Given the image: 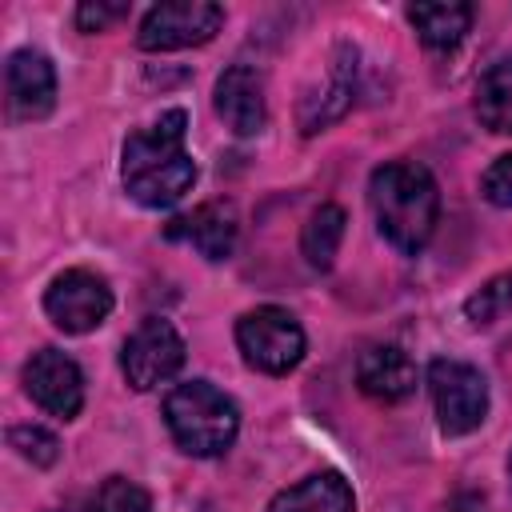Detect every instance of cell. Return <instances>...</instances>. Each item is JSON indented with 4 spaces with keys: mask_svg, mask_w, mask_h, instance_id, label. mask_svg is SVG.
<instances>
[{
    "mask_svg": "<svg viewBox=\"0 0 512 512\" xmlns=\"http://www.w3.org/2000/svg\"><path fill=\"white\" fill-rule=\"evenodd\" d=\"M184 132H188V112L168 108L156 124H148L124 140L120 176L136 204L172 208L176 200H184V192L196 180V160L184 148Z\"/></svg>",
    "mask_w": 512,
    "mask_h": 512,
    "instance_id": "6da1fadb",
    "label": "cell"
},
{
    "mask_svg": "<svg viewBox=\"0 0 512 512\" xmlns=\"http://www.w3.org/2000/svg\"><path fill=\"white\" fill-rule=\"evenodd\" d=\"M368 200L392 248L412 256L432 240L436 216H440V188L424 164H412V160L380 164L368 180Z\"/></svg>",
    "mask_w": 512,
    "mask_h": 512,
    "instance_id": "7a4b0ae2",
    "label": "cell"
},
{
    "mask_svg": "<svg viewBox=\"0 0 512 512\" xmlns=\"http://www.w3.org/2000/svg\"><path fill=\"white\" fill-rule=\"evenodd\" d=\"M164 424L188 456H224L240 432V412L216 384L188 380L164 396Z\"/></svg>",
    "mask_w": 512,
    "mask_h": 512,
    "instance_id": "3957f363",
    "label": "cell"
},
{
    "mask_svg": "<svg viewBox=\"0 0 512 512\" xmlns=\"http://www.w3.org/2000/svg\"><path fill=\"white\" fill-rule=\"evenodd\" d=\"M236 344L244 364L268 376H284L304 360V328L280 304H260L236 320Z\"/></svg>",
    "mask_w": 512,
    "mask_h": 512,
    "instance_id": "277c9868",
    "label": "cell"
},
{
    "mask_svg": "<svg viewBox=\"0 0 512 512\" xmlns=\"http://www.w3.org/2000/svg\"><path fill=\"white\" fill-rule=\"evenodd\" d=\"M428 388L436 404V420L448 436L476 432L488 416V380L480 368L464 360H432L428 364Z\"/></svg>",
    "mask_w": 512,
    "mask_h": 512,
    "instance_id": "5b68a950",
    "label": "cell"
},
{
    "mask_svg": "<svg viewBox=\"0 0 512 512\" xmlns=\"http://www.w3.org/2000/svg\"><path fill=\"white\" fill-rule=\"evenodd\" d=\"M224 24V8L208 0H168L144 12L136 44L144 52H176L192 44H208Z\"/></svg>",
    "mask_w": 512,
    "mask_h": 512,
    "instance_id": "8992f818",
    "label": "cell"
},
{
    "mask_svg": "<svg viewBox=\"0 0 512 512\" xmlns=\"http://www.w3.org/2000/svg\"><path fill=\"white\" fill-rule=\"evenodd\" d=\"M44 312H48V320L60 332L84 336V332H92V328H100L108 320V312H112V288L92 268H68V272H60L48 284Z\"/></svg>",
    "mask_w": 512,
    "mask_h": 512,
    "instance_id": "52a82bcc",
    "label": "cell"
},
{
    "mask_svg": "<svg viewBox=\"0 0 512 512\" xmlns=\"http://www.w3.org/2000/svg\"><path fill=\"white\" fill-rule=\"evenodd\" d=\"M180 364H184V340L160 316L140 320L136 332L120 348V372L136 392H152L156 384L172 380L180 372Z\"/></svg>",
    "mask_w": 512,
    "mask_h": 512,
    "instance_id": "ba28073f",
    "label": "cell"
},
{
    "mask_svg": "<svg viewBox=\"0 0 512 512\" xmlns=\"http://www.w3.org/2000/svg\"><path fill=\"white\" fill-rule=\"evenodd\" d=\"M24 392L52 416L72 420L84 408V372L60 348H40L24 364Z\"/></svg>",
    "mask_w": 512,
    "mask_h": 512,
    "instance_id": "9c48e42d",
    "label": "cell"
},
{
    "mask_svg": "<svg viewBox=\"0 0 512 512\" xmlns=\"http://www.w3.org/2000/svg\"><path fill=\"white\" fill-rule=\"evenodd\" d=\"M4 84H8V108L16 120H44L56 108V68L36 48H20L8 56Z\"/></svg>",
    "mask_w": 512,
    "mask_h": 512,
    "instance_id": "30bf717a",
    "label": "cell"
},
{
    "mask_svg": "<svg viewBox=\"0 0 512 512\" xmlns=\"http://www.w3.org/2000/svg\"><path fill=\"white\" fill-rule=\"evenodd\" d=\"M216 116L236 132V136H252L264 128L268 108H264V80L256 68L248 64H232L224 68V76L216 80Z\"/></svg>",
    "mask_w": 512,
    "mask_h": 512,
    "instance_id": "8fae6325",
    "label": "cell"
},
{
    "mask_svg": "<svg viewBox=\"0 0 512 512\" xmlns=\"http://www.w3.org/2000/svg\"><path fill=\"white\" fill-rule=\"evenodd\" d=\"M164 236L192 244L204 260H228L236 248V208L228 200H208L188 216H176L164 228Z\"/></svg>",
    "mask_w": 512,
    "mask_h": 512,
    "instance_id": "7c38bea8",
    "label": "cell"
},
{
    "mask_svg": "<svg viewBox=\"0 0 512 512\" xmlns=\"http://www.w3.org/2000/svg\"><path fill=\"white\" fill-rule=\"evenodd\" d=\"M356 384H360L364 396L396 404V400L416 392V364L396 344H372L356 360Z\"/></svg>",
    "mask_w": 512,
    "mask_h": 512,
    "instance_id": "4fadbf2b",
    "label": "cell"
},
{
    "mask_svg": "<svg viewBox=\"0 0 512 512\" xmlns=\"http://www.w3.org/2000/svg\"><path fill=\"white\" fill-rule=\"evenodd\" d=\"M268 512H356V496L340 472H316L276 492Z\"/></svg>",
    "mask_w": 512,
    "mask_h": 512,
    "instance_id": "5bb4252c",
    "label": "cell"
},
{
    "mask_svg": "<svg viewBox=\"0 0 512 512\" xmlns=\"http://www.w3.org/2000/svg\"><path fill=\"white\" fill-rule=\"evenodd\" d=\"M352 76H356V52L352 48H340L336 64L324 76V92L312 96V100H304V112H300V128L304 132H316L328 120L344 116V108L352 104Z\"/></svg>",
    "mask_w": 512,
    "mask_h": 512,
    "instance_id": "9a60e30c",
    "label": "cell"
},
{
    "mask_svg": "<svg viewBox=\"0 0 512 512\" xmlns=\"http://www.w3.org/2000/svg\"><path fill=\"white\" fill-rule=\"evenodd\" d=\"M408 20L412 28L420 32V40L436 52H448L464 40L468 24H472V4H460V0H448V4H412L408 8Z\"/></svg>",
    "mask_w": 512,
    "mask_h": 512,
    "instance_id": "2e32d148",
    "label": "cell"
},
{
    "mask_svg": "<svg viewBox=\"0 0 512 512\" xmlns=\"http://www.w3.org/2000/svg\"><path fill=\"white\" fill-rule=\"evenodd\" d=\"M476 116L488 132L512 136V60L492 64L476 84Z\"/></svg>",
    "mask_w": 512,
    "mask_h": 512,
    "instance_id": "e0dca14e",
    "label": "cell"
},
{
    "mask_svg": "<svg viewBox=\"0 0 512 512\" xmlns=\"http://www.w3.org/2000/svg\"><path fill=\"white\" fill-rule=\"evenodd\" d=\"M344 224H348V216H344L340 204H320L308 216V224L300 232V252L312 268H320V272L332 268V260L340 252V240H344Z\"/></svg>",
    "mask_w": 512,
    "mask_h": 512,
    "instance_id": "ac0fdd59",
    "label": "cell"
},
{
    "mask_svg": "<svg viewBox=\"0 0 512 512\" xmlns=\"http://www.w3.org/2000/svg\"><path fill=\"white\" fill-rule=\"evenodd\" d=\"M84 512H152V496L128 480V476H108L84 504Z\"/></svg>",
    "mask_w": 512,
    "mask_h": 512,
    "instance_id": "d6986e66",
    "label": "cell"
},
{
    "mask_svg": "<svg viewBox=\"0 0 512 512\" xmlns=\"http://www.w3.org/2000/svg\"><path fill=\"white\" fill-rule=\"evenodd\" d=\"M512 308V272L504 276H492L484 288H476L468 300H464V316L472 324H492L496 316H504Z\"/></svg>",
    "mask_w": 512,
    "mask_h": 512,
    "instance_id": "ffe728a7",
    "label": "cell"
},
{
    "mask_svg": "<svg viewBox=\"0 0 512 512\" xmlns=\"http://www.w3.org/2000/svg\"><path fill=\"white\" fill-rule=\"evenodd\" d=\"M8 444H12L24 460H32L36 468H48V464L60 460V440H56L48 428H40V424H16V428L8 432Z\"/></svg>",
    "mask_w": 512,
    "mask_h": 512,
    "instance_id": "44dd1931",
    "label": "cell"
},
{
    "mask_svg": "<svg viewBox=\"0 0 512 512\" xmlns=\"http://www.w3.org/2000/svg\"><path fill=\"white\" fill-rule=\"evenodd\" d=\"M480 192H484L488 204H496V208H512V152L496 156V160L484 168V176H480Z\"/></svg>",
    "mask_w": 512,
    "mask_h": 512,
    "instance_id": "7402d4cb",
    "label": "cell"
},
{
    "mask_svg": "<svg viewBox=\"0 0 512 512\" xmlns=\"http://www.w3.org/2000/svg\"><path fill=\"white\" fill-rule=\"evenodd\" d=\"M120 16H128V4H104V0H88L76 8V28L80 32H104L108 24H116Z\"/></svg>",
    "mask_w": 512,
    "mask_h": 512,
    "instance_id": "603a6c76",
    "label": "cell"
},
{
    "mask_svg": "<svg viewBox=\"0 0 512 512\" xmlns=\"http://www.w3.org/2000/svg\"><path fill=\"white\" fill-rule=\"evenodd\" d=\"M444 512H484V500H480V496H472V492H464V496H456Z\"/></svg>",
    "mask_w": 512,
    "mask_h": 512,
    "instance_id": "cb8c5ba5",
    "label": "cell"
},
{
    "mask_svg": "<svg viewBox=\"0 0 512 512\" xmlns=\"http://www.w3.org/2000/svg\"><path fill=\"white\" fill-rule=\"evenodd\" d=\"M508 476H512V456H508Z\"/></svg>",
    "mask_w": 512,
    "mask_h": 512,
    "instance_id": "d4e9b609",
    "label": "cell"
}]
</instances>
